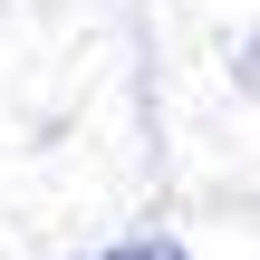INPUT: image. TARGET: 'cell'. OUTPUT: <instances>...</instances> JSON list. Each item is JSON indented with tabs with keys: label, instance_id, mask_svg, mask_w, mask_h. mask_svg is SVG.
I'll return each instance as SVG.
<instances>
[{
	"label": "cell",
	"instance_id": "1",
	"mask_svg": "<svg viewBox=\"0 0 260 260\" xmlns=\"http://www.w3.org/2000/svg\"><path fill=\"white\" fill-rule=\"evenodd\" d=\"M96 260H183V241H116V251H96Z\"/></svg>",
	"mask_w": 260,
	"mask_h": 260
}]
</instances>
